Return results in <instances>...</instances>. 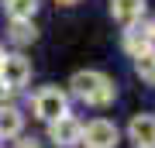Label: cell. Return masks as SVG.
Listing matches in <instances>:
<instances>
[{
  "mask_svg": "<svg viewBox=\"0 0 155 148\" xmlns=\"http://www.w3.org/2000/svg\"><path fill=\"white\" fill-rule=\"evenodd\" d=\"M69 90L83 100V104H90V107H107V104H114V97H117L114 79L107 76V72H100V69H79L76 76L69 79Z\"/></svg>",
  "mask_w": 155,
  "mask_h": 148,
  "instance_id": "obj_1",
  "label": "cell"
},
{
  "mask_svg": "<svg viewBox=\"0 0 155 148\" xmlns=\"http://www.w3.org/2000/svg\"><path fill=\"white\" fill-rule=\"evenodd\" d=\"M31 110H35L38 121L52 124V121H59L62 114H69V97H66V90H59V86H41L38 93L31 97Z\"/></svg>",
  "mask_w": 155,
  "mask_h": 148,
  "instance_id": "obj_2",
  "label": "cell"
},
{
  "mask_svg": "<svg viewBox=\"0 0 155 148\" xmlns=\"http://www.w3.org/2000/svg\"><path fill=\"white\" fill-rule=\"evenodd\" d=\"M28 79H31V62L21 52L17 55H4V62H0V86L17 93L21 86H28Z\"/></svg>",
  "mask_w": 155,
  "mask_h": 148,
  "instance_id": "obj_3",
  "label": "cell"
},
{
  "mask_svg": "<svg viewBox=\"0 0 155 148\" xmlns=\"http://www.w3.org/2000/svg\"><path fill=\"white\" fill-rule=\"evenodd\" d=\"M117 141H121V131L107 117H93L90 124H83V145L86 148H114Z\"/></svg>",
  "mask_w": 155,
  "mask_h": 148,
  "instance_id": "obj_4",
  "label": "cell"
},
{
  "mask_svg": "<svg viewBox=\"0 0 155 148\" xmlns=\"http://www.w3.org/2000/svg\"><path fill=\"white\" fill-rule=\"evenodd\" d=\"M48 141L55 148H72V145H83V121H76L72 114H62L59 121L48 124Z\"/></svg>",
  "mask_w": 155,
  "mask_h": 148,
  "instance_id": "obj_5",
  "label": "cell"
},
{
  "mask_svg": "<svg viewBox=\"0 0 155 148\" xmlns=\"http://www.w3.org/2000/svg\"><path fill=\"white\" fill-rule=\"evenodd\" d=\"M127 141L134 148H155V117L152 114H134L127 124Z\"/></svg>",
  "mask_w": 155,
  "mask_h": 148,
  "instance_id": "obj_6",
  "label": "cell"
},
{
  "mask_svg": "<svg viewBox=\"0 0 155 148\" xmlns=\"http://www.w3.org/2000/svg\"><path fill=\"white\" fill-rule=\"evenodd\" d=\"M152 41H155V38L148 35V28H145V24H131V28L124 31V52L131 55V59H138V55L152 52V48H155Z\"/></svg>",
  "mask_w": 155,
  "mask_h": 148,
  "instance_id": "obj_7",
  "label": "cell"
},
{
  "mask_svg": "<svg viewBox=\"0 0 155 148\" xmlns=\"http://www.w3.org/2000/svg\"><path fill=\"white\" fill-rule=\"evenodd\" d=\"M110 17L124 28L138 24L145 17V0H110Z\"/></svg>",
  "mask_w": 155,
  "mask_h": 148,
  "instance_id": "obj_8",
  "label": "cell"
},
{
  "mask_svg": "<svg viewBox=\"0 0 155 148\" xmlns=\"http://www.w3.org/2000/svg\"><path fill=\"white\" fill-rule=\"evenodd\" d=\"M24 131V114L14 104H0V138H21Z\"/></svg>",
  "mask_w": 155,
  "mask_h": 148,
  "instance_id": "obj_9",
  "label": "cell"
},
{
  "mask_svg": "<svg viewBox=\"0 0 155 148\" xmlns=\"http://www.w3.org/2000/svg\"><path fill=\"white\" fill-rule=\"evenodd\" d=\"M38 11V0H4V14L11 21H31Z\"/></svg>",
  "mask_w": 155,
  "mask_h": 148,
  "instance_id": "obj_10",
  "label": "cell"
},
{
  "mask_svg": "<svg viewBox=\"0 0 155 148\" xmlns=\"http://www.w3.org/2000/svg\"><path fill=\"white\" fill-rule=\"evenodd\" d=\"M11 41L14 45H31L35 38H38V28H35V21H11Z\"/></svg>",
  "mask_w": 155,
  "mask_h": 148,
  "instance_id": "obj_11",
  "label": "cell"
},
{
  "mask_svg": "<svg viewBox=\"0 0 155 148\" xmlns=\"http://www.w3.org/2000/svg\"><path fill=\"white\" fill-rule=\"evenodd\" d=\"M134 72H138V76L148 83V86H155V48L134 59Z\"/></svg>",
  "mask_w": 155,
  "mask_h": 148,
  "instance_id": "obj_12",
  "label": "cell"
},
{
  "mask_svg": "<svg viewBox=\"0 0 155 148\" xmlns=\"http://www.w3.org/2000/svg\"><path fill=\"white\" fill-rule=\"evenodd\" d=\"M17 148H41V141H38V138H21Z\"/></svg>",
  "mask_w": 155,
  "mask_h": 148,
  "instance_id": "obj_13",
  "label": "cell"
},
{
  "mask_svg": "<svg viewBox=\"0 0 155 148\" xmlns=\"http://www.w3.org/2000/svg\"><path fill=\"white\" fill-rule=\"evenodd\" d=\"M55 4H62V7H69V4H79V0H55Z\"/></svg>",
  "mask_w": 155,
  "mask_h": 148,
  "instance_id": "obj_14",
  "label": "cell"
},
{
  "mask_svg": "<svg viewBox=\"0 0 155 148\" xmlns=\"http://www.w3.org/2000/svg\"><path fill=\"white\" fill-rule=\"evenodd\" d=\"M145 28H148V35H152V38H155V21H152V24H145Z\"/></svg>",
  "mask_w": 155,
  "mask_h": 148,
  "instance_id": "obj_15",
  "label": "cell"
},
{
  "mask_svg": "<svg viewBox=\"0 0 155 148\" xmlns=\"http://www.w3.org/2000/svg\"><path fill=\"white\" fill-rule=\"evenodd\" d=\"M0 62H4V52H0Z\"/></svg>",
  "mask_w": 155,
  "mask_h": 148,
  "instance_id": "obj_16",
  "label": "cell"
}]
</instances>
